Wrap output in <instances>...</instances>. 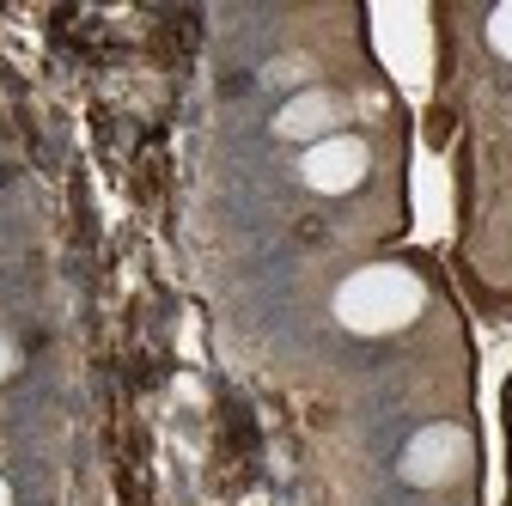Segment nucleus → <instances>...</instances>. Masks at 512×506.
Wrapping results in <instances>:
<instances>
[{
    "mask_svg": "<svg viewBox=\"0 0 512 506\" xmlns=\"http://www.w3.org/2000/svg\"><path fill=\"white\" fill-rule=\"evenodd\" d=\"M464 464H470V439H464L458 427H427V433L409 439V452H403V476L421 482V488L452 482Z\"/></svg>",
    "mask_w": 512,
    "mask_h": 506,
    "instance_id": "2",
    "label": "nucleus"
},
{
    "mask_svg": "<svg viewBox=\"0 0 512 506\" xmlns=\"http://www.w3.org/2000/svg\"><path fill=\"white\" fill-rule=\"evenodd\" d=\"M0 372H7V348H0Z\"/></svg>",
    "mask_w": 512,
    "mask_h": 506,
    "instance_id": "7",
    "label": "nucleus"
},
{
    "mask_svg": "<svg viewBox=\"0 0 512 506\" xmlns=\"http://www.w3.org/2000/svg\"><path fill=\"white\" fill-rule=\"evenodd\" d=\"M360 177H366V147L348 141V135H324L305 153V183L324 189V196H342V189H354Z\"/></svg>",
    "mask_w": 512,
    "mask_h": 506,
    "instance_id": "3",
    "label": "nucleus"
},
{
    "mask_svg": "<svg viewBox=\"0 0 512 506\" xmlns=\"http://www.w3.org/2000/svg\"><path fill=\"white\" fill-rule=\"evenodd\" d=\"M0 506H7V482H0Z\"/></svg>",
    "mask_w": 512,
    "mask_h": 506,
    "instance_id": "6",
    "label": "nucleus"
},
{
    "mask_svg": "<svg viewBox=\"0 0 512 506\" xmlns=\"http://www.w3.org/2000/svg\"><path fill=\"white\" fill-rule=\"evenodd\" d=\"M488 37H494V49H500V55H512V7H500V13H494Z\"/></svg>",
    "mask_w": 512,
    "mask_h": 506,
    "instance_id": "5",
    "label": "nucleus"
},
{
    "mask_svg": "<svg viewBox=\"0 0 512 506\" xmlns=\"http://www.w3.org/2000/svg\"><path fill=\"white\" fill-rule=\"evenodd\" d=\"M336 122V104L324 98V92H299L281 116H275V135H287V141H324V129Z\"/></svg>",
    "mask_w": 512,
    "mask_h": 506,
    "instance_id": "4",
    "label": "nucleus"
},
{
    "mask_svg": "<svg viewBox=\"0 0 512 506\" xmlns=\"http://www.w3.org/2000/svg\"><path fill=\"white\" fill-rule=\"evenodd\" d=\"M336 311H342V324L348 330H397L409 324L415 311H421V281L403 275V269H360L342 293H336Z\"/></svg>",
    "mask_w": 512,
    "mask_h": 506,
    "instance_id": "1",
    "label": "nucleus"
}]
</instances>
